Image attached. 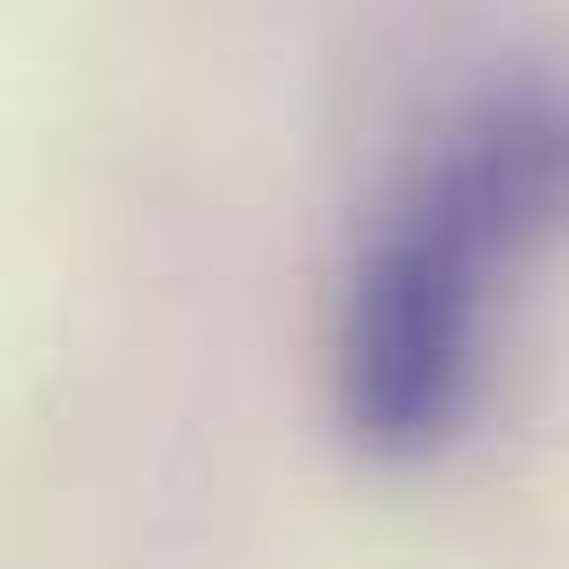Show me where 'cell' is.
<instances>
[{"mask_svg":"<svg viewBox=\"0 0 569 569\" xmlns=\"http://www.w3.org/2000/svg\"><path fill=\"white\" fill-rule=\"evenodd\" d=\"M569 240V71H507L382 196L329 311V409L373 462H436L489 400L516 276Z\"/></svg>","mask_w":569,"mask_h":569,"instance_id":"6da1fadb","label":"cell"}]
</instances>
